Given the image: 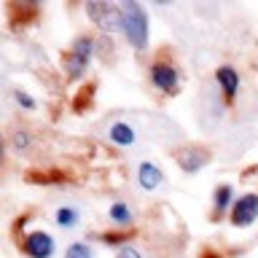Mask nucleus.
Returning <instances> with one entry per match:
<instances>
[{"mask_svg":"<svg viewBox=\"0 0 258 258\" xmlns=\"http://www.w3.org/2000/svg\"><path fill=\"white\" fill-rule=\"evenodd\" d=\"M121 30L137 51H143L148 46V16H145V8L140 3L121 6Z\"/></svg>","mask_w":258,"mask_h":258,"instance_id":"1","label":"nucleus"},{"mask_svg":"<svg viewBox=\"0 0 258 258\" xmlns=\"http://www.w3.org/2000/svg\"><path fill=\"white\" fill-rule=\"evenodd\" d=\"M92 51H94V40L89 38V35H81L76 43H73L70 51L64 54V76H68L70 81H73V78H78L81 73L86 70Z\"/></svg>","mask_w":258,"mask_h":258,"instance_id":"2","label":"nucleus"},{"mask_svg":"<svg viewBox=\"0 0 258 258\" xmlns=\"http://www.w3.org/2000/svg\"><path fill=\"white\" fill-rule=\"evenodd\" d=\"M151 81H153V84H156L164 94H175V92H177V84H180L175 64H169V62H153V64H151Z\"/></svg>","mask_w":258,"mask_h":258,"instance_id":"3","label":"nucleus"},{"mask_svg":"<svg viewBox=\"0 0 258 258\" xmlns=\"http://www.w3.org/2000/svg\"><path fill=\"white\" fill-rule=\"evenodd\" d=\"M258 218V197L255 194H245L237 199V205L231 210V223L234 226H250Z\"/></svg>","mask_w":258,"mask_h":258,"instance_id":"4","label":"nucleus"},{"mask_svg":"<svg viewBox=\"0 0 258 258\" xmlns=\"http://www.w3.org/2000/svg\"><path fill=\"white\" fill-rule=\"evenodd\" d=\"M22 250H24L30 258H48V255L54 253V239L48 237L46 231H32V234H27V237H24Z\"/></svg>","mask_w":258,"mask_h":258,"instance_id":"5","label":"nucleus"},{"mask_svg":"<svg viewBox=\"0 0 258 258\" xmlns=\"http://www.w3.org/2000/svg\"><path fill=\"white\" fill-rule=\"evenodd\" d=\"M86 11H89V16H92L102 30L121 27V8H113L110 3H89Z\"/></svg>","mask_w":258,"mask_h":258,"instance_id":"6","label":"nucleus"},{"mask_svg":"<svg viewBox=\"0 0 258 258\" xmlns=\"http://www.w3.org/2000/svg\"><path fill=\"white\" fill-rule=\"evenodd\" d=\"M207 151L205 148H183L180 153H177V164H180L185 172H197L199 167L207 164Z\"/></svg>","mask_w":258,"mask_h":258,"instance_id":"7","label":"nucleus"},{"mask_svg":"<svg viewBox=\"0 0 258 258\" xmlns=\"http://www.w3.org/2000/svg\"><path fill=\"white\" fill-rule=\"evenodd\" d=\"M137 180H140V185L145 191H153L161 185V169L156 164H151V161H145V164H140V169H137Z\"/></svg>","mask_w":258,"mask_h":258,"instance_id":"8","label":"nucleus"},{"mask_svg":"<svg viewBox=\"0 0 258 258\" xmlns=\"http://www.w3.org/2000/svg\"><path fill=\"white\" fill-rule=\"evenodd\" d=\"M215 78H218V84L223 86L226 100H234V94H237V89H239V76L237 73H234L231 68H218Z\"/></svg>","mask_w":258,"mask_h":258,"instance_id":"9","label":"nucleus"},{"mask_svg":"<svg viewBox=\"0 0 258 258\" xmlns=\"http://www.w3.org/2000/svg\"><path fill=\"white\" fill-rule=\"evenodd\" d=\"M110 140L118 143V145H132V143H135L132 126H126V124H113V126H110Z\"/></svg>","mask_w":258,"mask_h":258,"instance_id":"10","label":"nucleus"},{"mask_svg":"<svg viewBox=\"0 0 258 258\" xmlns=\"http://www.w3.org/2000/svg\"><path fill=\"white\" fill-rule=\"evenodd\" d=\"M56 223H59L62 229H73V226L78 223V213L73 207H62L59 213H56Z\"/></svg>","mask_w":258,"mask_h":258,"instance_id":"11","label":"nucleus"},{"mask_svg":"<svg viewBox=\"0 0 258 258\" xmlns=\"http://www.w3.org/2000/svg\"><path fill=\"white\" fill-rule=\"evenodd\" d=\"M92 97H94V84H89V86L81 89L78 97L73 100V108H76V110H84L86 105H92Z\"/></svg>","mask_w":258,"mask_h":258,"instance_id":"12","label":"nucleus"},{"mask_svg":"<svg viewBox=\"0 0 258 258\" xmlns=\"http://www.w3.org/2000/svg\"><path fill=\"white\" fill-rule=\"evenodd\" d=\"M229 199H231V185H221V188L215 191V215H221L226 205H229Z\"/></svg>","mask_w":258,"mask_h":258,"instance_id":"13","label":"nucleus"},{"mask_svg":"<svg viewBox=\"0 0 258 258\" xmlns=\"http://www.w3.org/2000/svg\"><path fill=\"white\" fill-rule=\"evenodd\" d=\"M64 258H92V250H89L84 242H76V245H70V247H68Z\"/></svg>","mask_w":258,"mask_h":258,"instance_id":"14","label":"nucleus"},{"mask_svg":"<svg viewBox=\"0 0 258 258\" xmlns=\"http://www.w3.org/2000/svg\"><path fill=\"white\" fill-rule=\"evenodd\" d=\"M110 218H113L116 223H129V218H132V215H129L126 205H121V202H118V205L110 207Z\"/></svg>","mask_w":258,"mask_h":258,"instance_id":"15","label":"nucleus"},{"mask_svg":"<svg viewBox=\"0 0 258 258\" xmlns=\"http://www.w3.org/2000/svg\"><path fill=\"white\" fill-rule=\"evenodd\" d=\"M14 97H16V102H19L22 108H27V110H32V108H35V100H32L30 94H24V92H16Z\"/></svg>","mask_w":258,"mask_h":258,"instance_id":"16","label":"nucleus"},{"mask_svg":"<svg viewBox=\"0 0 258 258\" xmlns=\"http://www.w3.org/2000/svg\"><path fill=\"white\" fill-rule=\"evenodd\" d=\"M124 239H129V234H105V242H113V245H116V242H124Z\"/></svg>","mask_w":258,"mask_h":258,"instance_id":"17","label":"nucleus"},{"mask_svg":"<svg viewBox=\"0 0 258 258\" xmlns=\"http://www.w3.org/2000/svg\"><path fill=\"white\" fill-rule=\"evenodd\" d=\"M118 258H143V255L137 253L135 247H124V250H121V253H118Z\"/></svg>","mask_w":258,"mask_h":258,"instance_id":"18","label":"nucleus"},{"mask_svg":"<svg viewBox=\"0 0 258 258\" xmlns=\"http://www.w3.org/2000/svg\"><path fill=\"white\" fill-rule=\"evenodd\" d=\"M202 258H221V253H215V250H205V253H202Z\"/></svg>","mask_w":258,"mask_h":258,"instance_id":"19","label":"nucleus"}]
</instances>
